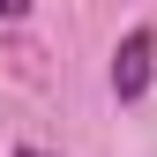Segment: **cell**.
Returning a JSON list of instances; mask_svg holds the SVG:
<instances>
[{
	"instance_id": "obj_2",
	"label": "cell",
	"mask_w": 157,
	"mask_h": 157,
	"mask_svg": "<svg viewBox=\"0 0 157 157\" xmlns=\"http://www.w3.org/2000/svg\"><path fill=\"white\" fill-rule=\"evenodd\" d=\"M30 15V0H0V23H23Z\"/></svg>"
},
{
	"instance_id": "obj_3",
	"label": "cell",
	"mask_w": 157,
	"mask_h": 157,
	"mask_svg": "<svg viewBox=\"0 0 157 157\" xmlns=\"http://www.w3.org/2000/svg\"><path fill=\"white\" fill-rule=\"evenodd\" d=\"M15 157H52V150H15Z\"/></svg>"
},
{
	"instance_id": "obj_1",
	"label": "cell",
	"mask_w": 157,
	"mask_h": 157,
	"mask_svg": "<svg viewBox=\"0 0 157 157\" xmlns=\"http://www.w3.org/2000/svg\"><path fill=\"white\" fill-rule=\"evenodd\" d=\"M150 75H157V30L142 23V30L120 37V52H112V97H120V105H135V97L150 90Z\"/></svg>"
}]
</instances>
